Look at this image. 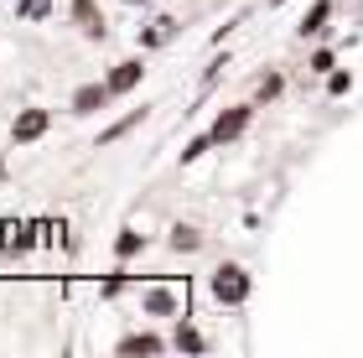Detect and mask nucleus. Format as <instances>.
Instances as JSON below:
<instances>
[{"instance_id": "1", "label": "nucleus", "mask_w": 363, "mask_h": 358, "mask_svg": "<svg viewBox=\"0 0 363 358\" xmlns=\"http://www.w3.org/2000/svg\"><path fill=\"white\" fill-rule=\"evenodd\" d=\"M213 296H218L223 306H239L244 296H250V275H244L239 265H218L213 270Z\"/></svg>"}, {"instance_id": "2", "label": "nucleus", "mask_w": 363, "mask_h": 358, "mask_svg": "<svg viewBox=\"0 0 363 358\" xmlns=\"http://www.w3.org/2000/svg\"><path fill=\"white\" fill-rule=\"evenodd\" d=\"M250 115H255L250 104H234V109H223V115L213 120V130H208V135H213V145H228V140H239V135H244V125H250Z\"/></svg>"}, {"instance_id": "3", "label": "nucleus", "mask_w": 363, "mask_h": 358, "mask_svg": "<svg viewBox=\"0 0 363 358\" xmlns=\"http://www.w3.org/2000/svg\"><path fill=\"white\" fill-rule=\"evenodd\" d=\"M47 125H52V115H47V109H21V115H16V125H11V135H16V145H26V140L47 135Z\"/></svg>"}, {"instance_id": "4", "label": "nucleus", "mask_w": 363, "mask_h": 358, "mask_svg": "<svg viewBox=\"0 0 363 358\" xmlns=\"http://www.w3.org/2000/svg\"><path fill=\"white\" fill-rule=\"evenodd\" d=\"M109 94H114L109 84H84V89L73 94V115H94V109H104Z\"/></svg>"}, {"instance_id": "5", "label": "nucleus", "mask_w": 363, "mask_h": 358, "mask_svg": "<svg viewBox=\"0 0 363 358\" xmlns=\"http://www.w3.org/2000/svg\"><path fill=\"white\" fill-rule=\"evenodd\" d=\"M73 21L84 37H104V11L94 6V0H73Z\"/></svg>"}, {"instance_id": "6", "label": "nucleus", "mask_w": 363, "mask_h": 358, "mask_svg": "<svg viewBox=\"0 0 363 358\" xmlns=\"http://www.w3.org/2000/svg\"><path fill=\"white\" fill-rule=\"evenodd\" d=\"M140 78H145V68H140V57H130V62H120V68L109 73V89H114V94H130V89L140 84Z\"/></svg>"}, {"instance_id": "7", "label": "nucleus", "mask_w": 363, "mask_h": 358, "mask_svg": "<svg viewBox=\"0 0 363 358\" xmlns=\"http://www.w3.org/2000/svg\"><path fill=\"white\" fill-rule=\"evenodd\" d=\"M120 353H125V358H130V353H161V337L135 332V337H125V343H120Z\"/></svg>"}, {"instance_id": "8", "label": "nucleus", "mask_w": 363, "mask_h": 358, "mask_svg": "<svg viewBox=\"0 0 363 358\" xmlns=\"http://www.w3.org/2000/svg\"><path fill=\"white\" fill-rule=\"evenodd\" d=\"M327 16H333V0H317V6L306 11V21H301V31H322V26H327Z\"/></svg>"}, {"instance_id": "9", "label": "nucleus", "mask_w": 363, "mask_h": 358, "mask_svg": "<svg viewBox=\"0 0 363 358\" xmlns=\"http://www.w3.org/2000/svg\"><path fill=\"white\" fill-rule=\"evenodd\" d=\"M16 16H26V21H42V16H52V0H16Z\"/></svg>"}, {"instance_id": "10", "label": "nucleus", "mask_w": 363, "mask_h": 358, "mask_svg": "<svg viewBox=\"0 0 363 358\" xmlns=\"http://www.w3.org/2000/svg\"><path fill=\"white\" fill-rule=\"evenodd\" d=\"M145 306L167 317V312H177V296H172V291H151V296H145Z\"/></svg>"}, {"instance_id": "11", "label": "nucleus", "mask_w": 363, "mask_h": 358, "mask_svg": "<svg viewBox=\"0 0 363 358\" xmlns=\"http://www.w3.org/2000/svg\"><path fill=\"white\" fill-rule=\"evenodd\" d=\"M177 31V21H151V31H145V47H156V42H167Z\"/></svg>"}, {"instance_id": "12", "label": "nucleus", "mask_w": 363, "mask_h": 358, "mask_svg": "<svg viewBox=\"0 0 363 358\" xmlns=\"http://www.w3.org/2000/svg\"><path fill=\"white\" fill-rule=\"evenodd\" d=\"M135 250H140V234H130V229H125L120 239H114V254H120V259H130Z\"/></svg>"}, {"instance_id": "13", "label": "nucleus", "mask_w": 363, "mask_h": 358, "mask_svg": "<svg viewBox=\"0 0 363 358\" xmlns=\"http://www.w3.org/2000/svg\"><path fill=\"white\" fill-rule=\"evenodd\" d=\"M177 348L197 353V348H203V332H192V328H177Z\"/></svg>"}, {"instance_id": "14", "label": "nucleus", "mask_w": 363, "mask_h": 358, "mask_svg": "<svg viewBox=\"0 0 363 358\" xmlns=\"http://www.w3.org/2000/svg\"><path fill=\"white\" fill-rule=\"evenodd\" d=\"M172 250H197V234L192 229H172Z\"/></svg>"}, {"instance_id": "15", "label": "nucleus", "mask_w": 363, "mask_h": 358, "mask_svg": "<svg viewBox=\"0 0 363 358\" xmlns=\"http://www.w3.org/2000/svg\"><path fill=\"white\" fill-rule=\"evenodd\" d=\"M280 94V73H270V78H259V99H275Z\"/></svg>"}, {"instance_id": "16", "label": "nucleus", "mask_w": 363, "mask_h": 358, "mask_svg": "<svg viewBox=\"0 0 363 358\" xmlns=\"http://www.w3.org/2000/svg\"><path fill=\"white\" fill-rule=\"evenodd\" d=\"M327 89H333V94H348L353 78H348V73H333V78H327Z\"/></svg>"}, {"instance_id": "17", "label": "nucleus", "mask_w": 363, "mask_h": 358, "mask_svg": "<svg viewBox=\"0 0 363 358\" xmlns=\"http://www.w3.org/2000/svg\"><path fill=\"white\" fill-rule=\"evenodd\" d=\"M270 6H280V0H270Z\"/></svg>"}]
</instances>
